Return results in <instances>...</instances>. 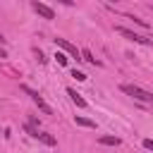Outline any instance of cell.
<instances>
[{"label":"cell","instance_id":"cell-1","mask_svg":"<svg viewBox=\"0 0 153 153\" xmlns=\"http://www.w3.org/2000/svg\"><path fill=\"white\" fill-rule=\"evenodd\" d=\"M122 91H124L127 96L136 98V100H143V103H151V105H153V93H148V91H143V88H139V86H134V84H122Z\"/></svg>","mask_w":153,"mask_h":153},{"label":"cell","instance_id":"cell-2","mask_svg":"<svg viewBox=\"0 0 153 153\" xmlns=\"http://www.w3.org/2000/svg\"><path fill=\"white\" fill-rule=\"evenodd\" d=\"M115 31H117L120 36H124V38H129V41H134V43H143V45H148V43H151V38H146V36H141V33H134L131 29H124V26H115Z\"/></svg>","mask_w":153,"mask_h":153},{"label":"cell","instance_id":"cell-3","mask_svg":"<svg viewBox=\"0 0 153 153\" xmlns=\"http://www.w3.org/2000/svg\"><path fill=\"white\" fill-rule=\"evenodd\" d=\"M31 7H33V12H36V14H41L43 19H55V12H53L48 5H43V2H38V0H33V2H31Z\"/></svg>","mask_w":153,"mask_h":153},{"label":"cell","instance_id":"cell-4","mask_svg":"<svg viewBox=\"0 0 153 153\" xmlns=\"http://www.w3.org/2000/svg\"><path fill=\"white\" fill-rule=\"evenodd\" d=\"M55 45H60V48H62L65 53H69L72 57H76V60H81V57H79V55H81V50H76V45H72V43H69L67 38H55Z\"/></svg>","mask_w":153,"mask_h":153},{"label":"cell","instance_id":"cell-5","mask_svg":"<svg viewBox=\"0 0 153 153\" xmlns=\"http://www.w3.org/2000/svg\"><path fill=\"white\" fill-rule=\"evenodd\" d=\"M22 91H26V93H29V96L33 98V103H36V105H38V108H41V110H43L45 115H53V110H50V105H45V100H43V98H41V96L36 93V91H31L29 86H22Z\"/></svg>","mask_w":153,"mask_h":153},{"label":"cell","instance_id":"cell-6","mask_svg":"<svg viewBox=\"0 0 153 153\" xmlns=\"http://www.w3.org/2000/svg\"><path fill=\"white\" fill-rule=\"evenodd\" d=\"M67 96H69V100L76 105V108H86L88 103H86V98H81V93H76L74 88H67Z\"/></svg>","mask_w":153,"mask_h":153},{"label":"cell","instance_id":"cell-7","mask_svg":"<svg viewBox=\"0 0 153 153\" xmlns=\"http://www.w3.org/2000/svg\"><path fill=\"white\" fill-rule=\"evenodd\" d=\"M74 122H76L79 127H86V129H96V122H93V120H88V117H81V115H76V117H74Z\"/></svg>","mask_w":153,"mask_h":153},{"label":"cell","instance_id":"cell-8","mask_svg":"<svg viewBox=\"0 0 153 153\" xmlns=\"http://www.w3.org/2000/svg\"><path fill=\"white\" fill-rule=\"evenodd\" d=\"M38 141H43L45 146H55V136H50L48 131H38V136H36Z\"/></svg>","mask_w":153,"mask_h":153},{"label":"cell","instance_id":"cell-9","mask_svg":"<svg viewBox=\"0 0 153 153\" xmlns=\"http://www.w3.org/2000/svg\"><path fill=\"white\" fill-rule=\"evenodd\" d=\"M98 143H103V146H120V139L117 136H98Z\"/></svg>","mask_w":153,"mask_h":153},{"label":"cell","instance_id":"cell-10","mask_svg":"<svg viewBox=\"0 0 153 153\" xmlns=\"http://www.w3.org/2000/svg\"><path fill=\"white\" fill-rule=\"evenodd\" d=\"M81 60H86V62H91V65H100V62L91 55V50H81Z\"/></svg>","mask_w":153,"mask_h":153},{"label":"cell","instance_id":"cell-11","mask_svg":"<svg viewBox=\"0 0 153 153\" xmlns=\"http://www.w3.org/2000/svg\"><path fill=\"white\" fill-rule=\"evenodd\" d=\"M33 53H36V60H38V62H41V65H45V62H48V57H45V55H43V53H41V50H38V48H36V50H33Z\"/></svg>","mask_w":153,"mask_h":153},{"label":"cell","instance_id":"cell-12","mask_svg":"<svg viewBox=\"0 0 153 153\" xmlns=\"http://www.w3.org/2000/svg\"><path fill=\"white\" fill-rule=\"evenodd\" d=\"M55 60H57V65H62V67L67 65V55H65V53H57V55H55Z\"/></svg>","mask_w":153,"mask_h":153},{"label":"cell","instance_id":"cell-13","mask_svg":"<svg viewBox=\"0 0 153 153\" xmlns=\"http://www.w3.org/2000/svg\"><path fill=\"white\" fill-rule=\"evenodd\" d=\"M72 76H74L76 81H84V79H86V74H84V72H79V69H74V72H72Z\"/></svg>","mask_w":153,"mask_h":153},{"label":"cell","instance_id":"cell-14","mask_svg":"<svg viewBox=\"0 0 153 153\" xmlns=\"http://www.w3.org/2000/svg\"><path fill=\"white\" fill-rule=\"evenodd\" d=\"M143 148L146 151H153V139H143Z\"/></svg>","mask_w":153,"mask_h":153},{"label":"cell","instance_id":"cell-15","mask_svg":"<svg viewBox=\"0 0 153 153\" xmlns=\"http://www.w3.org/2000/svg\"><path fill=\"white\" fill-rule=\"evenodd\" d=\"M57 2H62V5H74V0H57Z\"/></svg>","mask_w":153,"mask_h":153}]
</instances>
